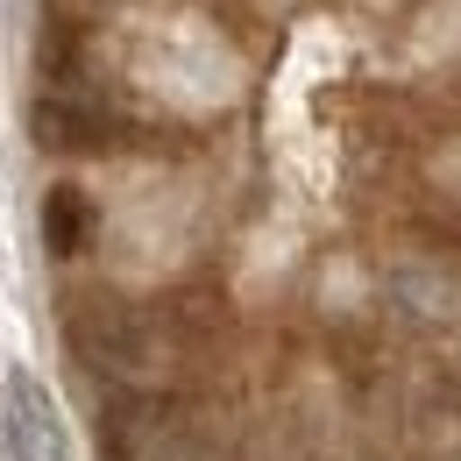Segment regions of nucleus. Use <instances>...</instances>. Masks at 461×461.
<instances>
[{"mask_svg":"<svg viewBox=\"0 0 461 461\" xmlns=\"http://www.w3.org/2000/svg\"><path fill=\"white\" fill-rule=\"evenodd\" d=\"M107 455L114 461H192V440H185L177 404L157 398V391L114 398V411H107Z\"/></svg>","mask_w":461,"mask_h":461,"instance_id":"f257e3e1","label":"nucleus"},{"mask_svg":"<svg viewBox=\"0 0 461 461\" xmlns=\"http://www.w3.org/2000/svg\"><path fill=\"white\" fill-rule=\"evenodd\" d=\"M29 128H36L43 149H107V142H121V114L100 93H86V86L43 93V100L29 107Z\"/></svg>","mask_w":461,"mask_h":461,"instance_id":"f03ea898","label":"nucleus"},{"mask_svg":"<svg viewBox=\"0 0 461 461\" xmlns=\"http://www.w3.org/2000/svg\"><path fill=\"white\" fill-rule=\"evenodd\" d=\"M0 426H7V461H71L58 404H50V391H43L29 369H14V376H7Z\"/></svg>","mask_w":461,"mask_h":461,"instance_id":"7ed1b4c3","label":"nucleus"},{"mask_svg":"<svg viewBox=\"0 0 461 461\" xmlns=\"http://www.w3.org/2000/svg\"><path fill=\"white\" fill-rule=\"evenodd\" d=\"M43 241H50L58 256H78V249L93 241V199H86L78 185H58V192H50V206H43Z\"/></svg>","mask_w":461,"mask_h":461,"instance_id":"20e7f679","label":"nucleus"}]
</instances>
